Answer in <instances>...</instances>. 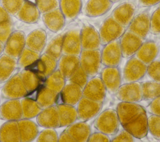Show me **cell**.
Listing matches in <instances>:
<instances>
[{
  "instance_id": "1",
  "label": "cell",
  "mask_w": 160,
  "mask_h": 142,
  "mask_svg": "<svg viewBox=\"0 0 160 142\" xmlns=\"http://www.w3.org/2000/svg\"><path fill=\"white\" fill-rule=\"evenodd\" d=\"M120 122L115 109H107L100 113L94 122L98 131L109 136L115 135L119 130Z\"/></svg>"
},
{
  "instance_id": "2",
  "label": "cell",
  "mask_w": 160,
  "mask_h": 142,
  "mask_svg": "<svg viewBox=\"0 0 160 142\" xmlns=\"http://www.w3.org/2000/svg\"><path fill=\"white\" fill-rule=\"evenodd\" d=\"M80 66L89 78L96 76L101 67V53L99 49H82L79 54Z\"/></svg>"
},
{
  "instance_id": "3",
  "label": "cell",
  "mask_w": 160,
  "mask_h": 142,
  "mask_svg": "<svg viewBox=\"0 0 160 142\" xmlns=\"http://www.w3.org/2000/svg\"><path fill=\"white\" fill-rule=\"evenodd\" d=\"M148 65L135 57H131L124 66L122 75V83L136 82L146 74Z\"/></svg>"
},
{
  "instance_id": "4",
  "label": "cell",
  "mask_w": 160,
  "mask_h": 142,
  "mask_svg": "<svg viewBox=\"0 0 160 142\" xmlns=\"http://www.w3.org/2000/svg\"><path fill=\"white\" fill-rule=\"evenodd\" d=\"M125 32V28L116 21L112 17L107 18L99 29L101 43L105 45L111 41L117 40Z\"/></svg>"
},
{
  "instance_id": "5",
  "label": "cell",
  "mask_w": 160,
  "mask_h": 142,
  "mask_svg": "<svg viewBox=\"0 0 160 142\" xmlns=\"http://www.w3.org/2000/svg\"><path fill=\"white\" fill-rule=\"evenodd\" d=\"M2 96L8 99H21L28 93L22 83L19 73L12 76L5 83L2 89Z\"/></svg>"
},
{
  "instance_id": "6",
  "label": "cell",
  "mask_w": 160,
  "mask_h": 142,
  "mask_svg": "<svg viewBox=\"0 0 160 142\" xmlns=\"http://www.w3.org/2000/svg\"><path fill=\"white\" fill-rule=\"evenodd\" d=\"M107 93V89L101 77L94 76L89 79L82 89L83 96L91 100L103 103Z\"/></svg>"
},
{
  "instance_id": "7",
  "label": "cell",
  "mask_w": 160,
  "mask_h": 142,
  "mask_svg": "<svg viewBox=\"0 0 160 142\" xmlns=\"http://www.w3.org/2000/svg\"><path fill=\"white\" fill-rule=\"evenodd\" d=\"M104 46L101 51L102 64L105 66H118L123 58L119 41L117 39Z\"/></svg>"
},
{
  "instance_id": "8",
  "label": "cell",
  "mask_w": 160,
  "mask_h": 142,
  "mask_svg": "<svg viewBox=\"0 0 160 142\" xmlns=\"http://www.w3.org/2000/svg\"><path fill=\"white\" fill-rule=\"evenodd\" d=\"M115 94L121 101L138 103L142 99L141 84L139 81L123 83Z\"/></svg>"
},
{
  "instance_id": "9",
  "label": "cell",
  "mask_w": 160,
  "mask_h": 142,
  "mask_svg": "<svg viewBox=\"0 0 160 142\" xmlns=\"http://www.w3.org/2000/svg\"><path fill=\"white\" fill-rule=\"evenodd\" d=\"M25 47L26 36L24 32L14 31L4 43L3 53L18 59Z\"/></svg>"
},
{
  "instance_id": "10",
  "label": "cell",
  "mask_w": 160,
  "mask_h": 142,
  "mask_svg": "<svg viewBox=\"0 0 160 142\" xmlns=\"http://www.w3.org/2000/svg\"><path fill=\"white\" fill-rule=\"evenodd\" d=\"M116 113L122 126L137 118L142 113L146 111L144 108L138 103L121 101L116 107Z\"/></svg>"
},
{
  "instance_id": "11",
  "label": "cell",
  "mask_w": 160,
  "mask_h": 142,
  "mask_svg": "<svg viewBox=\"0 0 160 142\" xmlns=\"http://www.w3.org/2000/svg\"><path fill=\"white\" fill-rule=\"evenodd\" d=\"M102 103L82 96L76 107L78 119L82 121H87L92 119L100 112Z\"/></svg>"
},
{
  "instance_id": "12",
  "label": "cell",
  "mask_w": 160,
  "mask_h": 142,
  "mask_svg": "<svg viewBox=\"0 0 160 142\" xmlns=\"http://www.w3.org/2000/svg\"><path fill=\"white\" fill-rule=\"evenodd\" d=\"M142 43L143 39L142 38L129 30L125 31L119 40L122 57L129 58L135 55Z\"/></svg>"
},
{
  "instance_id": "13",
  "label": "cell",
  "mask_w": 160,
  "mask_h": 142,
  "mask_svg": "<svg viewBox=\"0 0 160 142\" xmlns=\"http://www.w3.org/2000/svg\"><path fill=\"white\" fill-rule=\"evenodd\" d=\"M101 78L110 94H115L122 84V74L118 66H105L101 71Z\"/></svg>"
},
{
  "instance_id": "14",
  "label": "cell",
  "mask_w": 160,
  "mask_h": 142,
  "mask_svg": "<svg viewBox=\"0 0 160 142\" xmlns=\"http://www.w3.org/2000/svg\"><path fill=\"white\" fill-rule=\"evenodd\" d=\"M81 51V30L72 29L64 34L62 49V54L79 56Z\"/></svg>"
},
{
  "instance_id": "15",
  "label": "cell",
  "mask_w": 160,
  "mask_h": 142,
  "mask_svg": "<svg viewBox=\"0 0 160 142\" xmlns=\"http://www.w3.org/2000/svg\"><path fill=\"white\" fill-rule=\"evenodd\" d=\"M22 118L20 99H10L0 106V119L5 121H18Z\"/></svg>"
},
{
  "instance_id": "16",
  "label": "cell",
  "mask_w": 160,
  "mask_h": 142,
  "mask_svg": "<svg viewBox=\"0 0 160 142\" xmlns=\"http://www.w3.org/2000/svg\"><path fill=\"white\" fill-rule=\"evenodd\" d=\"M122 128L131 134L134 138L141 139L146 136L148 133V116L144 111L137 118L122 126Z\"/></svg>"
},
{
  "instance_id": "17",
  "label": "cell",
  "mask_w": 160,
  "mask_h": 142,
  "mask_svg": "<svg viewBox=\"0 0 160 142\" xmlns=\"http://www.w3.org/2000/svg\"><path fill=\"white\" fill-rule=\"evenodd\" d=\"M39 126L44 128H58L60 127V119L56 105L42 109L36 116Z\"/></svg>"
},
{
  "instance_id": "18",
  "label": "cell",
  "mask_w": 160,
  "mask_h": 142,
  "mask_svg": "<svg viewBox=\"0 0 160 142\" xmlns=\"http://www.w3.org/2000/svg\"><path fill=\"white\" fill-rule=\"evenodd\" d=\"M81 41L82 49H97L101 45L99 32L92 26L87 25L81 30Z\"/></svg>"
},
{
  "instance_id": "19",
  "label": "cell",
  "mask_w": 160,
  "mask_h": 142,
  "mask_svg": "<svg viewBox=\"0 0 160 142\" xmlns=\"http://www.w3.org/2000/svg\"><path fill=\"white\" fill-rule=\"evenodd\" d=\"M79 66V56L78 55L62 54L58 60V69L66 80L70 78Z\"/></svg>"
},
{
  "instance_id": "20",
  "label": "cell",
  "mask_w": 160,
  "mask_h": 142,
  "mask_svg": "<svg viewBox=\"0 0 160 142\" xmlns=\"http://www.w3.org/2000/svg\"><path fill=\"white\" fill-rule=\"evenodd\" d=\"M150 19L147 13L139 14L132 19L128 30L142 39L145 38L150 31Z\"/></svg>"
},
{
  "instance_id": "21",
  "label": "cell",
  "mask_w": 160,
  "mask_h": 142,
  "mask_svg": "<svg viewBox=\"0 0 160 142\" xmlns=\"http://www.w3.org/2000/svg\"><path fill=\"white\" fill-rule=\"evenodd\" d=\"M135 7L131 3H124L118 6L112 12V18L124 28L128 27L134 18Z\"/></svg>"
},
{
  "instance_id": "22",
  "label": "cell",
  "mask_w": 160,
  "mask_h": 142,
  "mask_svg": "<svg viewBox=\"0 0 160 142\" xmlns=\"http://www.w3.org/2000/svg\"><path fill=\"white\" fill-rule=\"evenodd\" d=\"M42 19L46 27L54 33L61 30L66 23V19L59 8L44 13Z\"/></svg>"
},
{
  "instance_id": "23",
  "label": "cell",
  "mask_w": 160,
  "mask_h": 142,
  "mask_svg": "<svg viewBox=\"0 0 160 142\" xmlns=\"http://www.w3.org/2000/svg\"><path fill=\"white\" fill-rule=\"evenodd\" d=\"M62 103L76 106L83 96L82 88L72 82L66 83L59 93Z\"/></svg>"
},
{
  "instance_id": "24",
  "label": "cell",
  "mask_w": 160,
  "mask_h": 142,
  "mask_svg": "<svg viewBox=\"0 0 160 142\" xmlns=\"http://www.w3.org/2000/svg\"><path fill=\"white\" fill-rule=\"evenodd\" d=\"M58 63V59L44 53L40 56L38 60L34 63L35 70L34 71L40 78H46L57 69Z\"/></svg>"
},
{
  "instance_id": "25",
  "label": "cell",
  "mask_w": 160,
  "mask_h": 142,
  "mask_svg": "<svg viewBox=\"0 0 160 142\" xmlns=\"http://www.w3.org/2000/svg\"><path fill=\"white\" fill-rule=\"evenodd\" d=\"M40 13L36 4V0L34 1L25 0L16 16L24 23L32 24L38 21L40 18Z\"/></svg>"
},
{
  "instance_id": "26",
  "label": "cell",
  "mask_w": 160,
  "mask_h": 142,
  "mask_svg": "<svg viewBox=\"0 0 160 142\" xmlns=\"http://www.w3.org/2000/svg\"><path fill=\"white\" fill-rule=\"evenodd\" d=\"M47 34L42 29H36L26 37V47L41 53L46 44Z\"/></svg>"
},
{
  "instance_id": "27",
  "label": "cell",
  "mask_w": 160,
  "mask_h": 142,
  "mask_svg": "<svg viewBox=\"0 0 160 142\" xmlns=\"http://www.w3.org/2000/svg\"><path fill=\"white\" fill-rule=\"evenodd\" d=\"M21 141L29 142L34 140L39 134L38 126L31 119H21L18 121Z\"/></svg>"
},
{
  "instance_id": "28",
  "label": "cell",
  "mask_w": 160,
  "mask_h": 142,
  "mask_svg": "<svg viewBox=\"0 0 160 142\" xmlns=\"http://www.w3.org/2000/svg\"><path fill=\"white\" fill-rule=\"evenodd\" d=\"M159 53V47L158 44L152 41L143 42L135 56L146 65H148L156 59Z\"/></svg>"
},
{
  "instance_id": "29",
  "label": "cell",
  "mask_w": 160,
  "mask_h": 142,
  "mask_svg": "<svg viewBox=\"0 0 160 142\" xmlns=\"http://www.w3.org/2000/svg\"><path fill=\"white\" fill-rule=\"evenodd\" d=\"M66 130L75 142H86L91 134L89 124L86 121H82L73 123L68 126Z\"/></svg>"
},
{
  "instance_id": "30",
  "label": "cell",
  "mask_w": 160,
  "mask_h": 142,
  "mask_svg": "<svg viewBox=\"0 0 160 142\" xmlns=\"http://www.w3.org/2000/svg\"><path fill=\"white\" fill-rule=\"evenodd\" d=\"M0 141L20 142L18 121H6L0 128Z\"/></svg>"
},
{
  "instance_id": "31",
  "label": "cell",
  "mask_w": 160,
  "mask_h": 142,
  "mask_svg": "<svg viewBox=\"0 0 160 142\" xmlns=\"http://www.w3.org/2000/svg\"><path fill=\"white\" fill-rule=\"evenodd\" d=\"M56 106L60 119V127L68 126L78 119L77 109L74 106L61 103Z\"/></svg>"
},
{
  "instance_id": "32",
  "label": "cell",
  "mask_w": 160,
  "mask_h": 142,
  "mask_svg": "<svg viewBox=\"0 0 160 142\" xmlns=\"http://www.w3.org/2000/svg\"><path fill=\"white\" fill-rule=\"evenodd\" d=\"M111 6L110 0H89L85 6L84 11L88 16L98 17L107 13Z\"/></svg>"
},
{
  "instance_id": "33",
  "label": "cell",
  "mask_w": 160,
  "mask_h": 142,
  "mask_svg": "<svg viewBox=\"0 0 160 142\" xmlns=\"http://www.w3.org/2000/svg\"><path fill=\"white\" fill-rule=\"evenodd\" d=\"M18 66V59L5 54L0 56V83L6 82Z\"/></svg>"
},
{
  "instance_id": "34",
  "label": "cell",
  "mask_w": 160,
  "mask_h": 142,
  "mask_svg": "<svg viewBox=\"0 0 160 142\" xmlns=\"http://www.w3.org/2000/svg\"><path fill=\"white\" fill-rule=\"evenodd\" d=\"M81 8V0H60L59 2V8L68 21L75 19L79 14Z\"/></svg>"
},
{
  "instance_id": "35",
  "label": "cell",
  "mask_w": 160,
  "mask_h": 142,
  "mask_svg": "<svg viewBox=\"0 0 160 142\" xmlns=\"http://www.w3.org/2000/svg\"><path fill=\"white\" fill-rule=\"evenodd\" d=\"M58 95L59 93L44 86L39 89L36 101L42 109L55 105L58 98Z\"/></svg>"
},
{
  "instance_id": "36",
  "label": "cell",
  "mask_w": 160,
  "mask_h": 142,
  "mask_svg": "<svg viewBox=\"0 0 160 142\" xmlns=\"http://www.w3.org/2000/svg\"><path fill=\"white\" fill-rule=\"evenodd\" d=\"M22 83L28 93L35 91L40 84V77L32 69L24 68L19 73Z\"/></svg>"
},
{
  "instance_id": "37",
  "label": "cell",
  "mask_w": 160,
  "mask_h": 142,
  "mask_svg": "<svg viewBox=\"0 0 160 142\" xmlns=\"http://www.w3.org/2000/svg\"><path fill=\"white\" fill-rule=\"evenodd\" d=\"M66 81V78L57 69L45 78L44 86L59 94L65 86Z\"/></svg>"
},
{
  "instance_id": "38",
  "label": "cell",
  "mask_w": 160,
  "mask_h": 142,
  "mask_svg": "<svg viewBox=\"0 0 160 142\" xmlns=\"http://www.w3.org/2000/svg\"><path fill=\"white\" fill-rule=\"evenodd\" d=\"M22 118L24 119H32L36 117L42 109L37 101L29 98H22L21 99Z\"/></svg>"
},
{
  "instance_id": "39",
  "label": "cell",
  "mask_w": 160,
  "mask_h": 142,
  "mask_svg": "<svg viewBox=\"0 0 160 142\" xmlns=\"http://www.w3.org/2000/svg\"><path fill=\"white\" fill-rule=\"evenodd\" d=\"M141 84L142 99L152 100L160 96V83L151 80Z\"/></svg>"
},
{
  "instance_id": "40",
  "label": "cell",
  "mask_w": 160,
  "mask_h": 142,
  "mask_svg": "<svg viewBox=\"0 0 160 142\" xmlns=\"http://www.w3.org/2000/svg\"><path fill=\"white\" fill-rule=\"evenodd\" d=\"M40 56V53L25 47L18 58V66L21 69L28 68L34 64L38 60Z\"/></svg>"
},
{
  "instance_id": "41",
  "label": "cell",
  "mask_w": 160,
  "mask_h": 142,
  "mask_svg": "<svg viewBox=\"0 0 160 142\" xmlns=\"http://www.w3.org/2000/svg\"><path fill=\"white\" fill-rule=\"evenodd\" d=\"M64 34H59L52 39L45 48L44 53L59 60L62 54V40Z\"/></svg>"
},
{
  "instance_id": "42",
  "label": "cell",
  "mask_w": 160,
  "mask_h": 142,
  "mask_svg": "<svg viewBox=\"0 0 160 142\" xmlns=\"http://www.w3.org/2000/svg\"><path fill=\"white\" fill-rule=\"evenodd\" d=\"M1 5L10 16H16L25 0H0Z\"/></svg>"
},
{
  "instance_id": "43",
  "label": "cell",
  "mask_w": 160,
  "mask_h": 142,
  "mask_svg": "<svg viewBox=\"0 0 160 142\" xmlns=\"http://www.w3.org/2000/svg\"><path fill=\"white\" fill-rule=\"evenodd\" d=\"M148 132L156 139L160 140V116L152 114L148 118Z\"/></svg>"
},
{
  "instance_id": "44",
  "label": "cell",
  "mask_w": 160,
  "mask_h": 142,
  "mask_svg": "<svg viewBox=\"0 0 160 142\" xmlns=\"http://www.w3.org/2000/svg\"><path fill=\"white\" fill-rule=\"evenodd\" d=\"M59 136L54 128H45L39 133L36 137L38 142H57Z\"/></svg>"
},
{
  "instance_id": "45",
  "label": "cell",
  "mask_w": 160,
  "mask_h": 142,
  "mask_svg": "<svg viewBox=\"0 0 160 142\" xmlns=\"http://www.w3.org/2000/svg\"><path fill=\"white\" fill-rule=\"evenodd\" d=\"M89 78H90L85 73V71L81 68V66H79L68 80L70 82L77 84L83 89Z\"/></svg>"
},
{
  "instance_id": "46",
  "label": "cell",
  "mask_w": 160,
  "mask_h": 142,
  "mask_svg": "<svg viewBox=\"0 0 160 142\" xmlns=\"http://www.w3.org/2000/svg\"><path fill=\"white\" fill-rule=\"evenodd\" d=\"M36 4L39 12L42 14L59 8L58 0H36Z\"/></svg>"
},
{
  "instance_id": "47",
  "label": "cell",
  "mask_w": 160,
  "mask_h": 142,
  "mask_svg": "<svg viewBox=\"0 0 160 142\" xmlns=\"http://www.w3.org/2000/svg\"><path fill=\"white\" fill-rule=\"evenodd\" d=\"M146 74L153 81L160 83V60H154L148 65Z\"/></svg>"
},
{
  "instance_id": "48",
  "label": "cell",
  "mask_w": 160,
  "mask_h": 142,
  "mask_svg": "<svg viewBox=\"0 0 160 142\" xmlns=\"http://www.w3.org/2000/svg\"><path fill=\"white\" fill-rule=\"evenodd\" d=\"M12 30L13 24L11 19L0 24V41L4 44L12 33Z\"/></svg>"
},
{
  "instance_id": "49",
  "label": "cell",
  "mask_w": 160,
  "mask_h": 142,
  "mask_svg": "<svg viewBox=\"0 0 160 142\" xmlns=\"http://www.w3.org/2000/svg\"><path fill=\"white\" fill-rule=\"evenodd\" d=\"M150 32L154 34H160V8L153 13L150 19Z\"/></svg>"
},
{
  "instance_id": "50",
  "label": "cell",
  "mask_w": 160,
  "mask_h": 142,
  "mask_svg": "<svg viewBox=\"0 0 160 142\" xmlns=\"http://www.w3.org/2000/svg\"><path fill=\"white\" fill-rule=\"evenodd\" d=\"M134 137L130 134L128 131L123 129L118 134L116 133L114 136V137L111 139V141L112 142H132L134 141Z\"/></svg>"
},
{
  "instance_id": "51",
  "label": "cell",
  "mask_w": 160,
  "mask_h": 142,
  "mask_svg": "<svg viewBox=\"0 0 160 142\" xmlns=\"http://www.w3.org/2000/svg\"><path fill=\"white\" fill-rule=\"evenodd\" d=\"M111 141V139L109 135L98 131L91 133L88 139V142H110Z\"/></svg>"
},
{
  "instance_id": "52",
  "label": "cell",
  "mask_w": 160,
  "mask_h": 142,
  "mask_svg": "<svg viewBox=\"0 0 160 142\" xmlns=\"http://www.w3.org/2000/svg\"><path fill=\"white\" fill-rule=\"evenodd\" d=\"M147 108L152 114L160 116V96L152 99Z\"/></svg>"
},
{
  "instance_id": "53",
  "label": "cell",
  "mask_w": 160,
  "mask_h": 142,
  "mask_svg": "<svg viewBox=\"0 0 160 142\" xmlns=\"http://www.w3.org/2000/svg\"><path fill=\"white\" fill-rule=\"evenodd\" d=\"M59 142H75L74 139L70 135V134L67 131V130H64L62 131L58 138Z\"/></svg>"
},
{
  "instance_id": "54",
  "label": "cell",
  "mask_w": 160,
  "mask_h": 142,
  "mask_svg": "<svg viewBox=\"0 0 160 142\" xmlns=\"http://www.w3.org/2000/svg\"><path fill=\"white\" fill-rule=\"evenodd\" d=\"M9 20H11L10 15L4 9V8L0 5V24H3Z\"/></svg>"
},
{
  "instance_id": "55",
  "label": "cell",
  "mask_w": 160,
  "mask_h": 142,
  "mask_svg": "<svg viewBox=\"0 0 160 142\" xmlns=\"http://www.w3.org/2000/svg\"><path fill=\"white\" fill-rule=\"evenodd\" d=\"M139 3L142 6H152L160 3V0H139Z\"/></svg>"
},
{
  "instance_id": "56",
  "label": "cell",
  "mask_w": 160,
  "mask_h": 142,
  "mask_svg": "<svg viewBox=\"0 0 160 142\" xmlns=\"http://www.w3.org/2000/svg\"><path fill=\"white\" fill-rule=\"evenodd\" d=\"M4 44L2 43L1 41H0V55L4 51Z\"/></svg>"
},
{
  "instance_id": "57",
  "label": "cell",
  "mask_w": 160,
  "mask_h": 142,
  "mask_svg": "<svg viewBox=\"0 0 160 142\" xmlns=\"http://www.w3.org/2000/svg\"><path fill=\"white\" fill-rule=\"evenodd\" d=\"M112 3H113V2H117V1H119V0H110Z\"/></svg>"
}]
</instances>
